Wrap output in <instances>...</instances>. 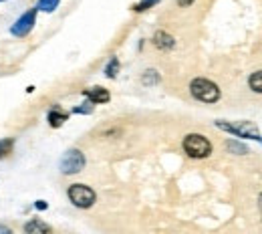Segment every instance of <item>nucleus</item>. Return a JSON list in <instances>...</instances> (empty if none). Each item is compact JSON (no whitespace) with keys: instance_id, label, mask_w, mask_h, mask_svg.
<instances>
[{"instance_id":"1","label":"nucleus","mask_w":262,"mask_h":234,"mask_svg":"<svg viewBox=\"0 0 262 234\" xmlns=\"http://www.w3.org/2000/svg\"><path fill=\"white\" fill-rule=\"evenodd\" d=\"M190 93L202 103H216L220 99V89L216 83H212L210 79L198 77L190 83Z\"/></svg>"},{"instance_id":"5","label":"nucleus","mask_w":262,"mask_h":234,"mask_svg":"<svg viewBox=\"0 0 262 234\" xmlns=\"http://www.w3.org/2000/svg\"><path fill=\"white\" fill-rule=\"evenodd\" d=\"M59 167H61V172L67 174V176L79 174L85 167V156H83V152L81 150H69V152H65V156L61 158Z\"/></svg>"},{"instance_id":"8","label":"nucleus","mask_w":262,"mask_h":234,"mask_svg":"<svg viewBox=\"0 0 262 234\" xmlns=\"http://www.w3.org/2000/svg\"><path fill=\"white\" fill-rule=\"evenodd\" d=\"M25 232L27 234H53V228H51L47 222L34 218V220H29V222L25 224Z\"/></svg>"},{"instance_id":"15","label":"nucleus","mask_w":262,"mask_h":234,"mask_svg":"<svg viewBox=\"0 0 262 234\" xmlns=\"http://www.w3.org/2000/svg\"><path fill=\"white\" fill-rule=\"evenodd\" d=\"M141 81H143V85H156V83H160V75H158V71H154V69H149V71H145L143 73V77H141Z\"/></svg>"},{"instance_id":"12","label":"nucleus","mask_w":262,"mask_h":234,"mask_svg":"<svg viewBox=\"0 0 262 234\" xmlns=\"http://www.w3.org/2000/svg\"><path fill=\"white\" fill-rule=\"evenodd\" d=\"M226 147H228L230 154H238V156L248 154V147H246L244 143H240V141H234V139H228V141H226Z\"/></svg>"},{"instance_id":"22","label":"nucleus","mask_w":262,"mask_h":234,"mask_svg":"<svg viewBox=\"0 0 262 234\" xmlns=\"http://www.w3.org/2000/svg\"><path fill=\"white\" fill-rule=\"evenodd\" d=\"M258 206H260V212H262V194H260V202H258Z\"/></svg>"},{"instance_id":"20","label":"nucleus","mask_w":262,"mask_h":234,"mask_svg":"<svg viewBox=\"0 0 262 234\" xmlns=\"http://www.w3.org/2000/svg\"><path fill=\"white\" fill-rule=\"evenodd\" d=\"M194 2H196V0H178V4H180V6H192Z\"/></svg>"},{"instance_id":"16","label":"nucleus","mask_w":262,"mask_h":234,"mask_svg":"<svg viewBox=\"0 0 262 234\" xmlns=\"http://www.w3.org/2000/svg\"><path fill=\"white\" fill-rule=\"evenodd\" d=\"M12 145H14V139H10V137L0 139V160L6 158V156L12 152Z\"/></svg>"},{"instance_id":"11","label":"nucleus","mask_w":262,"mask_h":234,"mask_svg":"<svg viewBox=\"0 0 262 234\" xmlns=\"http://www.w3.org/2000/svg\"><path fill=\"white\" fill-rule=\"evenodd\" d=\"M59 4H61V0H38L34 8L42 10V12H55L59 8Z\"/></svg>"},{"instance_id":"23","label":"nucleus","mask_w":262,"mask_h":234,"mask_svg":"<svg viewBox=\"0 0 262 234\" xmlns=\"http://www.w3.org/2000/svg\"><path fill=\"white\" fill-rule=\"evenodd\" d=\"M0 2H2V0H0Z\"/></svg>"},{"instance_id":"17","label":"nucleus","mask_w":262,"mask_h":234,"mask_svg":"<svg viewBox=\"0 0 262 234\" xmlns=\"http://www.w3.org/2000/svg\"><path fill=\"white\" fill-rule=\"evenodd\" d=\"M93 109H95V103H91V101L87 99L85 103H81L79 107H75V109H73V113H83V115H89V113H93Z\"/></svg>"},{"instance_id":"14","label":"nucleus","mask_w":262,"mask_h":234,"mask_svg":"<svg viewBox=\"0 0 262 234\" xmlns=\"http://www.w3.org/2000/svg\"><path fill=\"white\" fill-rule=\"evenodd\" d=\"M117 73H119V59H117V57H111V61H109L107 67H105V75H107L109 79H115Z\"/></svg>"},{"instance_id":"19","label":"nucleus","mask_w":262,"mask_h":234,"mask_svg":"<svg viewBox=\"0 0 262 234\" xmlns=\"http://www.w3.org/2000/svg\"><path fill=\"white\" fill-rule=\"evenodd\" d=\"M34 208H36V210H47V202L38 200L36 204H34Z\"/></svg>"},{"instance_id":"2","label":"nucleus","mask_w":262,"mask_h":234,"mask_svg":"<svg viewBox=\"0 0 262 234\" xmlns=\"http://www.w3.org/2000/svg\"><path fill=\"white\" fill-rule=\"evenodd\" d=\"M182 145H184V152L194 160H204V158H208L212 154V143L200 134L186 135Z\"/></svg>"},{"instance_id":"3","label":"nucleus","mask_w":262,"mask_h":234,"mask_svg":"<svg viewBox=\"0 0 262 234\" xmlns=\"http://www.w3.org/2000/svg\"><path fill=\"white\" fill-rule=\"evenodd\" d=\"M216 127L228 132V134L236 135V137H246V139H258L262 143V135L258 127L252 121H236V123H228V121H216Z\"/></svg>"},{"instance_id":"9","label":"nucleus","mask_w":262,"mask_h":234,"mask_svg":"<svg viewBox=\"0 0 262 234\" xmlns=\"http://www.w3.org/2000/svg\"><path fill=\"white\" fill-rule=\"evenodd\" d=\"M154 45L158 49H162V51H169V49L176 47V40H173L171 34H167L165 31H158V33L154 34Z\"/></svg>"},{"instance_id":"10","label":"nucleus","mask_w":262,"mask_h":234,"mask_svg":"<svg viewBox=\"0 0 262 234\" xmlns=\"http://www.w3.org/2000/svg\"><path fill=\"white\" fill-rule=\"evenodd\" d=\"M67 117H69V113L61 111L59 107H55V109L49 111V123H51V127H61L67 121Z\"/></svg>"},{"instance_id":"7","label":"nucleus","mask_w":262,"mask_h":234,"mask_svg":"<svg viewBox=\"0 0 262 234\" xmlns=\"http://www.w3.org/2000/svg\"><path fill=\"white\" fill-rule=\"evenodd\" d=\"M83 95L91 101V103H95V105H97V103H107V101L111 99L109 91H107V89H103V87H91V89H85V91H83Z\"/></svg>"},{"instance_id":"18","label":"nucleus","mask_w":262,"mask_h":234,"mask_svg":"<svg viewBox=\"0 0 262 234\" xmlns=\"http://www.w3.org/2000/svg\"><path fill=\"white\" fill-rule=\"evenodd\" d=\"M160 0H139L135 6H133V10H137V12H143V10H147V8H151V6H156Z\"/></svg>"},{"instance_id":"4","label":"nucleus","mask_w":262,"mask_h":234,"mask_svg":"<svg viewBox=\"0 0 262 234\" xmlns=\"http://www.w3.org/2000/svg\"><path fill=\"white\" fill-rule=\"evenodd\" d=\"M67 196H69V200L73 202L77 208H91L95 204V200H97L95 192L89 186H85V184H73V186H69Z\"/></svg>"},{"instance_id":"21","label":"nucleus","mask_w":262,"mask_h":234,"mask_svg":"<svg viewBox=\"0 0 262 234\" xmlns=\"http://www.w3.org/2000/svg\"><path fill=\"white\" fill-rule=\"evenodd\" d=\"M0 234H12V230H10L8 226H4V224H0Z\"/></svg>"},{"instance_id":"13","label":"nucleus","mask_w":262,"mask_h":234,"mask_svg":"<svg viewBox=\"0 0 262 234\" xmlns=\"http://www.w3.org/2000/svg\"><path fill=\"white\" fill-rule=\"evenodd\" d=\"M248 85H250V89H252L254 93H262V71H256V73L250 75Z\"/></svg>"},{"instance_id":"6","label":"nucleus","mask_w":262,"mask_h":234,"mask_svg":"<svg viewBox=\"0 0 262 234\" xmlns=\"http://www.w3.org/2000/svg\"><path fill=\"white\" fill-rule=\"evenodd\" d=\"M34 25H36V8H31L10 27V33L14 36H27L34 29Z\"/></svg>"}]
</instances>
